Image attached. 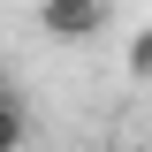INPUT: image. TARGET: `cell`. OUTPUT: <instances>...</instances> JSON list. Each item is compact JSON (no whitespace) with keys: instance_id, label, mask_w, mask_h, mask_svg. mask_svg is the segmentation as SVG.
<instances>
[{"instance_id":"obj_1","label":"cell","mask_w":152,"mask_h":152,"mask_svg":"<svg viewBox=\"0 0 152 152\" xmlns=\"http://www.w3.org/2000/svg\"><path fill=\"white\" fill-rule=\"evenodd\" d=\"M38 31L61 46H84L107 31V0H38Z\"/></svg>"},{"instance_id":"obj_2","label":"cell","mask_w":152,"mask_h":152,"mask_svg":"<svg viewBox=\"0 0 152 152\" xmlns=\"http://www.w3.org/2000/svg\"><path fill=\"white\" fill-rule=\"evenodd\" d=\"M23 137H31V99H23L15 76L0 69V152H23Z\"/></svg>"},{"instance_id":"obj_3","label":"cell","mask_w":152,"mask_h":152,"mask_svg":"<svg viewBox=\"0 0 152 152\" xmlns=\"http://www.w3.org/2000/svg\"><path fill=\"white\" fill-rule=\"evenodd\" d=\"M129 76H152V31L129 38Z\"/></svg>"}]
</instances>
